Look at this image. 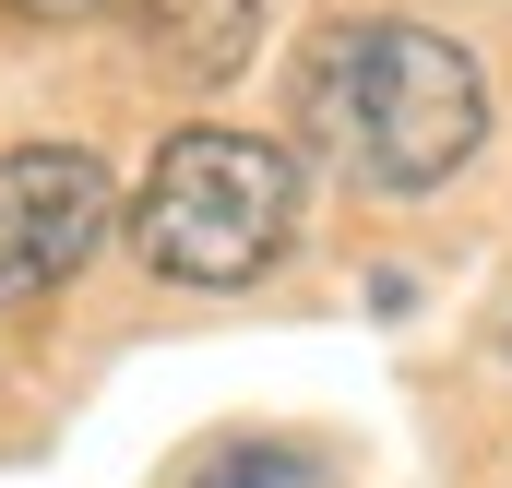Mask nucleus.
<instances>
[{
  "label": "nucleus",
  "instance_id": "nucleus-6",
  "mask_svg": "<svg viewBox=\"0 0 512 488\" xmlns=\"http://www.w3.org/2000/svg\"><path fill=\"white\" fill-rule=\"evenodd\" d=\"M0 12H36V24H60V12H96V0H0Z\"/></svg>",
  "mask_w": 512,
  "mask_h": 488
},
{
  "label": "nucleus",
  "instance_id": "nucleus-3",
  "mask_svg": "<svg viewBox=\"0 0 512 488\" xmlns=\"http://www.w3.org/2000/svg\"><path fill=\"white\" fill-rule=\"evenodd\" d=\"M108 227H120V203H108V167L96 155H72V143L0 155V310L60 298L108 250Z\"/></svg>",
  "mask_w": 512,
  "mask_h": 488
},
{
  "label": "nucleus",
  "instance_id": "nucleus-2",
  "mask_svg": "<svg viewBox=\"0 0 512 488\" xmlns=\"http://www.w3.org/2000/svg\"><path fill=\"white\" fill-rule=\"evenodd\" d=\"M131 239L167 286H251L298 239V155L262 131H167V155L143 167Z\"/></svg>",
  "mask_w": 512,
  "mask_h": 488
},
{
  "label": "nucleus",
  "instance_id": "nucleus-4",
  "mask_svg": "<svg viewBox=\"0 0 512 488\" xmlns=\"http://www.w3.org/2000/svg\"><path fill=\"white\" fill-rule=\"evenodd\" d=\"M262 12H274V0H143V24H155V48H167L179 72H203V84L251 60Z\"/></svg>",
  "mask_w": 512,
  "mask_h": 488
},
{
  "label": "nucleus",
  "instance_id": "nucleus-1",
  "mask_svg": "<svg viewBox=\"0 0 512 488\" xmlns=\"http://www.w3.org/2000/svg\"><path fill=\"white\" fill-rule=\"evenodd\" d=\"M298 131L322 167H346L358 191H429L477 155L489 131V72L441 36V24H405V12H370V24H334L310 36L298 60Z\"/></svg>",
  "mask_w": 512,
  "mask_h": 488
},
{
  "label": "nucleus",
  "instance_id": "nucleus-5",
  "mask_svg": "<svg viewBox=\"0 0 512 488\" xmlns=\"http://www.w3.org/2000/svg\"><path fill=\"white\" fill-rule=\"evenodd\" d=\"M322 477H334V465H322L310 441H215L179 488H322Z\"/></svg>",
  "mask_w": 512,
  "mask_h": 488
}]
</instances>
